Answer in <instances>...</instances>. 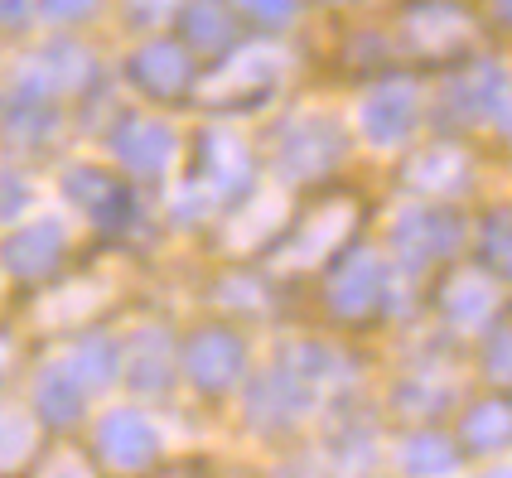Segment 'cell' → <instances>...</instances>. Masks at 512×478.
Returning <instances> with one entry per match:
<instances>
[{
  "instance_id": "cell-1",
  "label": "cell",
  "mask_w": 512,
  "mask_h": 478,
  "mask_svg": "<svg viewBox=\"0 0 512 478\" xmlns=\"http://www.w3.org/2000/svg\"><path fill=\"white\" fill-rule=\"evenodd\" d=\"M363 131H368L372 145H397L411 126H416V87L411 83H387L377 87L368 102H363Z\"/></svg>"
},
{
  "instance_id": "cell-2",
  "label": "cell",
  "mask_w": 512,
  "mask_h": 478,
  "mask_svg": "<svg viewBox=\"0 0 512 478\" xmlns=\"http://www.w3.org/2000/svg\"><path fill=\"white\" fill-rule=\"evenodd\" d=\"M334 155H339V136L329 121H305L285 136V165L295 174H319L324 165H334Z\"/></svg>"
},
{
  "instance_id": "cell-3",
  "label": "cell",
  "mask_w": 512,
  "mask_h": 478,
  "mask_svg": "<svg viewBox=\"0 0 512 478\" xmlns=\"http://www.w3.org/2000/svg\"><path fill=\"white\" fill-rule=\"evenodd\" d=\"M194 358H199L194 377H199L203 387H228L232 377H237V367H242V343L228 334H203Z\"/></svg>"
},
{
  "instance_id": "cell-4",
  "label": "cell",
  "mask_w": 512,
  "mask_h": 478,
  "mask_svg": "<svg viewBox=\"0 0 512 478\" xmlns=\"http://www.w3.org/2000/svg\"><path fill=\"white\" fill-rule=\"evenodd\" d=\"M136 78H141V87L170 97V92H179L184 78H189V58L179 54L174 44H150V49L136 58Z\"/></svg>"
},
{
  "instance_id": "cell-5",
  "label": "cell",
  "mask_w": 512,
  "mask_h": 478,
  "mask_svg": "<svg viewBox=\"0 0 512 478\" xmlns=\"http://www.w3.org/2000/svg\"><path fill=\"white\" fill-rule=\"evenodd\" d=\"M464 440L469 450H498L512 440V406L508 401H479L464 416Z\"/></svg>"
},
{
  "instance_id": "cell-6",
  "label": "cell",
  "mask_w": 512,
  "mask_h": 478,
  "mask_svg": "<svg viewBox=\"0 0 512 478\" xmlns=\"http://www.w3.org/2000/svg\"><path fill=\"white\" fill-rule=\"evenodd\" d=\"M397 237L411 256H440V252H450V242H455V223L445 213H411Z\"/></svg>"
},
{
  "instance_id": "cell-7",
  "label": "cell",
  "mask_w": 512,
  "mask_h": 478,
  "mask_svg": "<svg viewBox=\"0 0 512 478\" xmlns=\"http://www.w3.org/2000/svg\"><path fill=\"white\" fill-rule=\"evenodd\" d=\"M170 131L165 126H155V121H136V126H126L121 131V155L131 160V165H141V169H160L165 160H170Z\"/></svg>"
},
{
  "instance_id": "cell-8",
  "label": "cell",
  "mask_w": 512,
  "mask_h": 478,
  "mask_svg": "<svg viewBox=\"0 0 512 478\" xmlns=\"http://www.w3.org/2000/svg\"><path fill=\"white\" fill-rule=\"evenodd\" d=\"M228 10H223V0H199L194 10H189V39L199 44V49H213V44H223L228 39Z\"/></svg>"
},
{
  "instance_id": "cell-9",
  "label": "cell",
  "mask_w": 512,
  "mask_h": 478,
  "mask_svg": "<svg viewBox=\"0 0 512 478\" xmlns=\"http://www.w3.org/2000/svg\"><path fill=\"white\" fill-rule=\"evenodd\" d=\"M406 464H411L416 474H440V469H450V464H455V454L445 450L435 435H426V440H416V445L406 450Z\"/></svg>"
},
{
  "instance_id": "cell-10",
  "label": "cell",
  "mask_w": 512,
  "mask_h": 478,
  "mask_svg": "<svg viewBox=\"0 0 512 478\" xmlns=\"http://www.w3.org/2000/svg\"><path fill=\"white\" fill-rule=\"evenodd\" d=\"M242 10L261 25H285L295 15V0H242Z\"/></svg>"
},
{
  "instance_id": "cell-11",
  "label": "cell",
  "mask_w": 512,
  "mask_h": 478,
  "mask_svg": "<svg viewBox=\"0 0 512 478\" xmlns=\"http://www.w3.org/2000/svg\"><path fill=\"white\" fill-rule=\"evenodd\" d=\"M493 358H498V363H493V372H508V377H512V334H508V348H503V343L493 348Z\"/></svg>"
},
{
  "instance_id": "cell-12",
  "label": "cell",
  "mask_w": 512,
  "mask_h": 478,
  "mask_svg": "<svg viewBox=\"0 0 512 478\" xmlns=\"http://www.w3.org/2000/svg\"><path fill=\"white\" fill-rule=\"evenodd\" d=\"M92 0H49V15H73V10H87Z\"/></svg>"
},
{
  "instance_id": "cell-13",
  "label": "cell",
  "mask_w": 512,
  "mask_h": 478,
  "mask_svg": "<svg viewBox=\"0 0 512 478\" xmlns=\"http://www.w3.org/2000/svg\"><path fill=\"white\" fill-rule=\"evenodd\" d=\"M498 121L508 126V136H512V97H498Z\"/></svg>"
},
{
  "instance_id": "cell-14",
  "label": "cell",
  "mask_w": 512,
  "mask_h": 478,
  "mask_svg": "<svg viewBox=\"0 0 512 478\" xmlns=\"http://www.w3.org/2000/svg\"><path fill=\"white\" fill-rule=\"evenodd\" d=\"M498 15H503V20H512V0H498Z\"/></svg>"
},
{
  "instance_id": "cell-15",
  "label": "cell",
  "mask_w": 512,
  "mask_h": 478,
  "mask_svg": "<svg viewBox=\"0 0 512 478\" xmlns=\"http://www.w3.org/2000/svg\"><path fill=\"white\" fill-rule=\"evenodd\" d=\"M488 478H512V469H508V474H488Z\"/></svg>"
}]
</instances>
